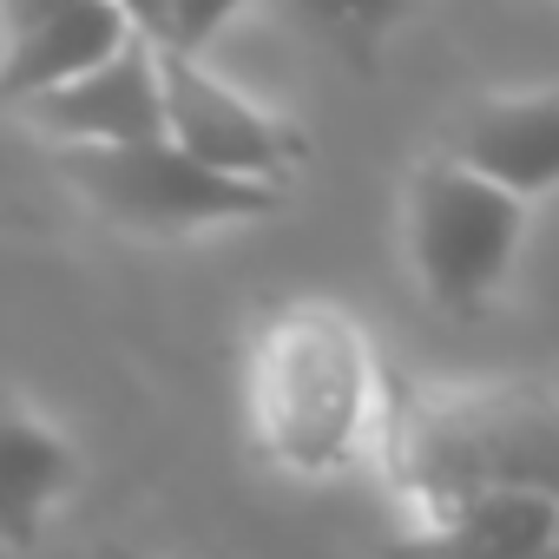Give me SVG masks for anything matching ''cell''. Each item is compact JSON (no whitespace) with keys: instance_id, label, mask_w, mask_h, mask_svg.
<instances>
[{"instance_id":"1","label":"cell","mask_w":559,"mask_h":559,"mask_svg":"<svg viewBox=\"0 0 559 559\" xmlns=\"http://www.w3.org/2000/svg\"><path fill=\"white\" fill-rule=\"evenodd\" d=\"M382 467L428 520L474 493H533L559 507V395L539 382L421 389L389 376Z\"/></svg>"},{"instance_id":"2","label":"cell","mask_w":559,"mask_h":559,"mask_svg":"<svg viewBox=\"0 0 559 559\" xmlns=\"http://www.w3.org/2000/svg\"><path fill=\"white\" fill-rule=\"evenodd\" d=\"M376 415V362L336 304L276 310L250 356V421L276 467L336 474L356 461Z\"/></svg>"},{"instance_id":"3","label":"cell","mask_w":559,"mask_h":559,"mask_svg":"<svg viewBox=\"0 0 559 559\" xmlns=\"http://www.w3.org/2000/svg\"><path fill=\"white\" fill-rule=\"evenodd\" d=\"M60 178L106 217L126 230H152V237H178V230H204V224H243V217H270L284 211V191L270 185H243V178H217L198 158H185L165 139L145 145H60Z\"/></svg>"},{"instance_id":"4","label":"cell","mask_w":559,"mask_h":559,"mask_svg":"<svg viewBox=\"0 0 559 559\" xmlns=\"http://www.w3.org/2000/svg\"><path fill=\"white\" fill-rule=\"evenodd\" d=\"M402 237H408V263L421 276V290L441 310L467 317L507 276V263H513V250L526 237V204L493 191L487 178H474L461 165L428 158L408 178Z\"/></svg>"},{"instance_id":"5","label":"cell","mask_w":559,"mask_h":559,"mask_svg":"<svg viewBox=\"0 0 559 559\" xmlns=\"http://www.w3.org/2000/svg\"><path fill=\"white\" fill-rule=\"evenodd\" d=\"M152 73H158V112H165V145H178L185 158H198L217 178H243V185H270L284 191V178L304 165V132L284 126L276 112L250 106L237 86H224L204 60L191 53H158L152 47Z\"/></svg>"},{"instance_id":"6","label":"cell","mask_w":559,"mask_h":559,"mask_svg":"<svg viewBox=\"0 0 559 559\" xmlns=\"http://www.w3.org/2000/svg\"><path fill=\"white\" fill-rule=\"evenodd\" d=\"M132 40V14L112 0H8L0 8V106H27L106 67Z\"/></svg>"},{"instance_id":"7","label":"cell","mask_w":559,"mask_h":559,"mask_svg":"<svg viewBox=\"0 0 559 559\" xmlns=\"http://www.w3.org/2000/svg\"><path fill=\"white\" fill-rule=\"evenodd\" d=\"M441 165L487 178L507 198H539L559 185V86L474 99L441 126Z\"/></svg>"},{"instance_id":"8","label":"cell","mask_w":559,"mask_h":559,"mask_svg":"<svg viewBox=\"0 0 559 559\" xmlns=\"http://www.w3.org/2000/svg\"><path fill=\"white\" fill-rule=\"evenodd\" d=\"M27 126H40L53 145H145L165 139V112H158V73H152V47L132 34L106 67L80 73L60 93H40L21 106Z\"/></svg>"},{"instance_id":"9","label":"cell","mask_w":559,"mask_h":559,"mask_svg":"<svg viewBox=\"0 0 559 559\" xmlns=\"http://www.w3.org/2000/svg\"><path fill=\"white\" fill-rule=\"evenodd\" d=\"M382 559H559V507L533 493H474L389 539Z\"/></svg>"},{"instance_id":"10","label":"cell","mask_w":559,"mask_h":559,"mask_svg":"<svg viewBox=\"0 0 559 559\" xmlns=\"http://www.w3.org/2000/svg\"><path fill=\"white\" fill-rule=\"evenodd\" d=\"M80 454L14 395H0V546L27 552L60 493H73Z\"/></svg>"},{"instance_id":"11","label":"cell","mask_w":559,"mask_h":559,"mask_svg":"<svg viewBox=\"0 0 559 559\" xmlns=\"http://www.w3.org/2000/svg\"><path fill=\"white\" fill-rule=\"evenodd\" d=\"M132 14V34L145 40V47H158V53H191L198 60V47L237 14V8H126Z\"/></svg>"},{"instance_id":"12","label":"cell","mask_w":559,"mask_h":559,"mask_svg":"<svg viewBox=\"0 0 559 559\" xmlns=\"http://www.w3.org/2000/svg\"><path fill=\"white\" fill-rule=\"evenodd\" d=\"M99 559H139V552H126V546H106V552H99Z\"/></svg>"}]
</instances>
